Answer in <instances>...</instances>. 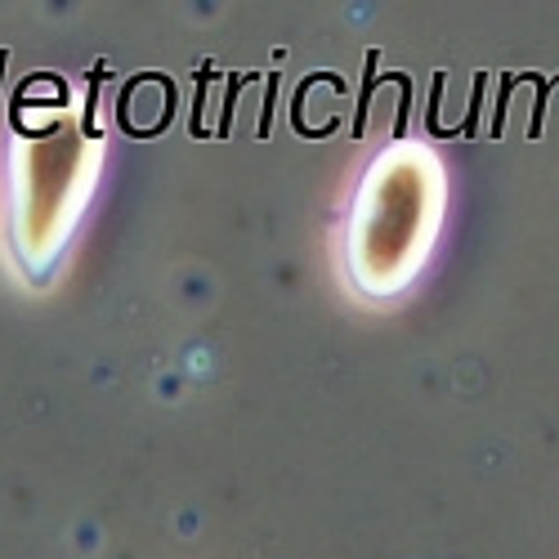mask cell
<instances>
[{
    "mask_svg": "<svg viewBox=\"0 0 559 559\" xmlns=\"http://www.w3.org/2000/svg\"><path fill=\"white\" fill-rule=\"evenodd\" d=\"M104 130L81 104L14 112L5 162V238L19 273L45 287L63 264L104 175Z\"/></svg>",
    "mask_w": 559,
    "mask_h": 559,
    "instance_id": "6da1fadb",
    "label": "cell"
},
{
    "mask_svg": "<svg viewBox=\"0 0 559 559\" xmlns=\"http://www.w3.org/2000/svg\"><path fill=\"white\" fill-rule=\"evenodd\" d=\"M448 215V166L421 139H394L354 183L341 273L354 296L399 300L426 273Z\"/></svg>",
    "mask_w": 559,
    "mask_h": 559,
    "instance_id": "7a4b0ae2",
    "label": "cell"
}]
</instances>
